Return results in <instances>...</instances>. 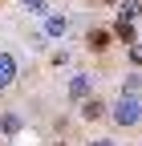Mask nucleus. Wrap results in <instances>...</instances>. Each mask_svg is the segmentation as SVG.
<instances>
[{"label": "nucleus", "mask_w": 142, "mask_h": 146, "mask_svg": "<svg viewBox=\"0 0 142 146\" xmlns=\"http://www.w3.org/2000/svg\"><path fill=\"white\" fill-rule=\"evenodd\" d=\"M53 146H65V142H53Z\"/></svg>", "instance_id": "4468645a"}, {"label": "nucleus", "mask_w": 142, "mask_h": 146, "mask_svg": "<svg viewBox=\"0 0 142 146\" xmlns=\"http://www.w3.org/2000/svg\"><path fill=\"white\" fill-rule=\"evenodd\" d=\"M118 16H122V21H138V16H142V4H138V0H126Z\"/></svg>", "instance_id": "1a4fd4ad"}, {"label": "nucleus", "mask_w": 142, "mask_h": 146, "mask_svg": "<svg viewBox=\"0 0 142 146\" xmlns=\"http://www.w3.org/2000/svg\"><path fill=\"white\" fill-rule=\"evenodd\" d=\"M90 146H118V142H110V138H94Z\"/></svg>", "instance_id": "ddd939ff"}, {"label": "nucleus", "mask_w": 142, "mask_h": 146, "mask_svg": "<svg viewBox=\"0 0 142 146\" xmlns=\"http://www.w3.org/2000/svg\"><path fill=\"white\" fill-rule=\"evenodd\" d=\"M106 41H110L106 29H94V33H90V49H106Z\"/></svg>", "instance_id": "9b49d317"}, {"label": "nucleus", "mask_w": 142, "mask_h": 146, "mask_svg": "<svg viewBox=\"0 0 142 146\" xmlns=\"http://www.w3.org/2000/svg\"><path fill=\"white\" fill-rule=\"evenodd\" d=\"M102 114H106V102H98L94 94L81 102V118H85V122H94V118H102Z\"/></svg>", "instance_id": "7ed1b4c3"}, {"label": "nucleus", "mask_w": 142, "mask_h": 146, "mask_svg": "<svg viewBox=\"0 0 142 146\" xmlns=\"http://www.w3.org/2000/svg\"><path fill=\"white\" fill-rule=\"evenodd\" d=\"M12 77H16V61L8 57V53H0V89L12 85Z\"/></svg>", "instance_id": "20e7f679"}, {"label": "nucleus", "mask_w": 142, "mask_h": 146, "mask_svg": "<svg viewBox=\"0 0 142 146\" xmlns=\"http://www.w3.org/2000/svg\"><path fill=\"white\" fill-rule=\"evenodd\" d=\"M21 4H25V12H33V16H45L53 0H21Z\"/></svg>", "instance_id": "6e6552de"}, {"label": "nucleus", "mask_w": 142, "mask_h": 146, "mask_svg": "<svg viewBox=\"0 0 142 146\" xmlns=\"http://www.w3.org/2000/svg\"><path fill=\"white\" fill-rule=\"evenodd\" d=\"M114 33H118L122 45H134V41H138V36H134V21H122V16H118V29H114Z\"/></svg>", "instance_id": "39448f33"}, {"label": "nucleus", "mask_w": 142, "mask_h": 146, "mask_svg": "<svg viewBox=\"0 0 142 146\" xmlns=\"http://www.w3.org/2000/svg\"><path fill=\"white\" fill-rule=\"evenodd\" d=\"M65 29H69V21H65L61 12H57V16H49V21H45V33H49V36H61Z\"/></svg>", "instance_id": "0eeeda50"}, {"label": "nucleus", "mask_w": 142, "mask_h": 146, "mask_svg": "<svg viewBox=\"0 0 142 146\" xmlns=\"http://www.w3.org/2000/svg\"><path fill=\"white\" fill-rule=\"evenodd\" d=\"M122 94L126 98H142V73H130V77L122 81Z\"/></svg>", "instance_id": "423d86ee"}, {"label": "nucleus", "mask_w": 142, "mask_h": 146, "mask_svg": "<svg viewBox=\"0 0 142 146\" xmlns=\"http://www.w3.org/2000/svg\"><path fill=\"white\" fill-rule=\"evenodd\" d=\"M0 130H4V134H16V130H21V114H4V118H0Z\"/></svg>", "instance_id": "9d476101"}, {"label": "nucleus", "mask_w": 142, "mask_h": 146, "mask_svg": "<svg viewBox=\"0 0 142 146\" xmlns=\"http://www.w3.org/2000/svg\"><path fill=\"white\" fill-rule=\"evenodd\" d=\"M110 118L122 126V130H130V126H138V122H142V102H138V98H126V94H122V98L114 102V110H110Z\"/></svg>", "instance_id": "f257e3e1"}, {"label": "nucleus", "mask_w": 142, "mask_h": 146, "mask_svg": "<svg viewBox=\"0 0 142 146\" xmlns=\"http://www.w3.org/2000/svg\"><path fill=\"white\" fill-rule=\"evenodd\" d=\"M130 61H134V65H138V69H142V45H138V41H134V45H130Z\"/></svg>", "instance_id": "f8f14e48"}, {"label": "nucleus", "mask_w": 142, "mask_h": 146, "mask_svg": "<svg viewBox=\"0 0 142 146\" xmlns=\"http://www.w3.org/2000/svg\"><path fill=\"white\" fill-rule=\"evenodd\" d=\"M69 98H73V102H85V98H90V73H77V77L69 81Z\"/></svg>", "instance_id": "f03ea898"}]
</instances>
